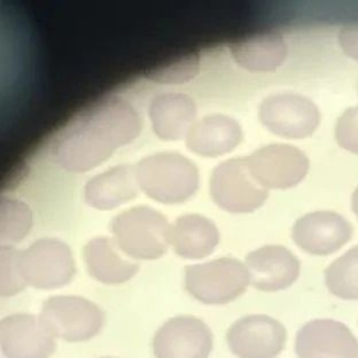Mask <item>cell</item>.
Here are the masks:
<instances>
[{"label": "cell", "mask_w": 358, "mask_h": 358, "mask_svg": "<svg viewBox=\"0 0 358 358\" xmlns=\"http://www.w3.org/2000/svg\"><path fill=\"white\" fill-rule=\"evenodd\" d=\"M103 358H110V357H103Z\"/></svg>", "instance_id": "7402d4cb"}, {"label": "cell", "mask_w": 358, "mask_h": 358, "mask_svg": "<svg viewBox=\"0 0 358 358\" xmlns=\"http://www.w3.org/2000/svg\"><path fill=\"white\" fill-rule=\"evenodd\" d=\"M261 117L268 130L292 139L310 136L320 122L316 106L303 96L293 94L275 96L266 100Z\"/></svg>", "instance_id": "30bf717a"}, {"label": "cell", "mask_w": 358, "mask_h": 358, "mask_svg": "<svg viewBox=\"0 0 358 358\" xmlns=\"http://www.w3.org/2000/svg\"><path fill=\"white\" fill-rule=\"evenodd\" d=\"M87 271L92 278L106 285H121L137 275L139 266L116 254L107 238H96L84 250Z\"/></svg>", "instance_id": "5bb4252c"}, {"label": "cell", "mask_w": 358, "mask_h": 358, "mask_svg": "<svg viewBox=\"0 0 358 358\" xmlns=\"http://www.w3.org/2000/svg\"><path fill=\"white\" fill-rule=\"evenodd\" d=\"M206 121L198 130L203 136H191V146L200 153L218 154L231 150L240 141V128L237 123L225 117H215Z\"/></svg>", "instance_id": "2e32d148"}, {"label": "cell", "mask_w": 358, "mask_h": 358, "mask_svg": "<svg viewBox=\"0 0 358 358\" xmlns=\"http://www.w3.org/2000/svg\"><path fill=\"white\" fill-rule=\"evenodd\" d=\"M19 266L27 285L38 289L64 287L76 273L71 248L55 239L38 240L19 252Z\"/></svg>", "instance_id": "3957f363"}, {"label": "cell", "mask_w": 358, "mask_h": 358, "mask_svg": "<svg viewBox=\"0 0 358 358\" xmlns=\"http://www.w3.org/2000/svg\"><path fill=\"white\" fill-rule=\"evenodd\" d=\"M287 339L284 324L263 313L240 318L227 333V347L238 358H277Z\"/></svg>", "instance_id": "5b68a950"}, {"label": "cell", "mask_w": 358, "mask_h": 358, "mask_svg": "<svg viewBox=\"0 0 358 358\" xmlns=\"http://www.w3.org/2000/svg\"><path fill=\"white\" fill-rule=\"evenodd\" d=\"M41 320L55 339L84 343L99 334L105 313L92 301L82 296H51L43 303Z\"/></svg>", "instance_id": "7a4b0ae2"}, {"label": "cell", "mask_w": 358, "mask_h": 358, "mask_svg": "<svg viewBox=\"0 0 358 358\" xmlns=\"http://www.w3.org/2000/svg\"><path fill=\"white\" fill-rule=\"evenodd\" d=\"M0 347L6 358H50L57 343L41 317L14 313L0 322Z\"/></svg>", "instance_id": "52a82bcc"}, {"label": "cell", "mask_w": 358, "mask_h": 358, "mask_svg": "<svg viewBox=\"0 0 358 358\" xmlns=\"http://www.w3.org/2000/svg\"><path fill=\"white\" fill-rule=\"evenodd\" d=\"M214 336L208 325L193 316L166 320L153 339L155 358H208Z\"/></svg>", "instance_id": "8992f818"}, {"label": "cell", "mask_w": 358, "mask_h": 358, "mask_svg": "<svg viewBox=\"0 0 358 358\" xmlns=\"http://www.w3.org/2000/svg\"><path fill=\"white\" fill-rule=\"evenodd\" d=\"M329 293L345 301H358V246L333 261L325 270Z\"/></svg>", "instance_id": "9a60e30c"}, {"label": "cell", "mask_w": 358, "mask_h": 358, "mask_svg": "<svg viewBox=\"0 0 358 358\" xmlns=\"http://www.w3.org/2000/svg\"><path fill=\"white\" fill-rule=\"evenodd\" d=\"M218 238L214 224L199 216L180 218L169 232V243L173 250L184 259H189L210 255L217 246Z\"/></svg>", "instance_id": "4fadbf2b"}, {"label": "cell", "mask_w": 358, "mask_h": 358, "mask_svg": "<svg viewBox=\"0 0 358 358\" xmlns=\"http://www.w3.org/2000/svg\"><path fill=\"white\" fill-rule=\"evenodd\" d=\"M340 43L350 57L358 60V27L357 28H347L340 36Z\"/></svg>", "instance_id": "ffe728a7"}, {"label": "cell", "mask_w": 358, "mask_h": 358, "mask_svg": "<svg viewBox=\"0 0 358 358\" xmlns=\"http://www.w3.org/2000/svg\"><path fill=\"white\" fill-rule=\"evenodd\" d=\"M284 55L286 57V44L282 39L275 38V36H266L243 44L237 57L247 67L268 71L279 66Z\"/></svg>", "instance_id": "e0dca14e"}, {"label": "cell", "mask_w": 358, "mask_h": 358, "mask_svg": "<svg viewBox=\"0 0 358 358\" xmlns=\"http://www.w3.org/2000/svg\"><path fill=\"white\" fill-rule=\"evenodd\" d=\"M19 266V252L13 247L3 246L0 252V295L10 298L27 287Z\"/></svg>", "instance_id": "ac0fdd59"}, {"label": "cell", "mask_w": 358, "mask_h": 358, "mask_svg": "<svg viewBox=\"0 0 358 358\" xmlns=\"http://www.w3.org/2000/svg\"><path fill=\"white\" fill-rule=\"evenodd\" d=\"M166 220L153 211L132 210L113 224L115 241L127 255L138 259H160L169 243Z\"/></svg>", "instance_id": "277c9868"}, {"label": "cell", "mask_w": 358, "mask_h": 358, "mask_svg": "<svg viewBox=\"0 0 358 358\" xmlns=\"http://www.w3.org/2000/svg\"><path fill=\"white\" fill-rule=\"evenodd\" d=\"M250 285L266 293L285 291L298 282L301 263L298 257L282 246H264L246 257Z\"/></svg>", "instance_id": "9c48e42d"}, {"label": "cell", "mask_w": 358, "mask_h": 358, "mask_svg": "<svg viewBox=\"0 0 358 358\" xmlns=\"http://www.w3.org/2000/svg\"><path fill=\"white\" fill-rule=\"evenodd\" d=\"M295 354L298 358H358V340L339 320H313L296 333Z\"/></svg>", "instance_id": "ba28073f"}, {"label": "cell", "mask_w": 358, "mask_h": 358, "mask_svg": "<svg viewBox=\"0 0 358 358\" xmlns=\"http://www.w3.org/2000/svg\"><path fill=\"white\" fill-rule=\"evenodd\" d=\"M336 137L343 148L358 153V108L350 109L340 119Z\"/></svg>", "instance_id": "d6986e66"}, {"label": "cell", "mask_w": 358, "mask_h": 358, "mask_svg": "<svg viewBox=\"0 0 358 358\" xmlns=\"http://www.w3.org/2000/svg\"><path fill=\"white\" fill-rule=\"evenodd\" d=\"M250 285L246 264L232 257H222L186 268V291L201 303H230L241 296Z\"/></svg>", "instance_id": "6da1fadb"}, {"label": "cell", "mask_w": 358, "mask_h": 358, "mask_svg": "<svg viewBox=\"0 0 358 358\" xmlns=\"http://www.w3.org/2000/svg\"><path fill=\"white\" fill-rule=\"evenodd\" d=\"M354 207H355V213L358 216V189L355 194V199H354Z\"/></svg>", "instance_id": "44dd1931"}, {"label": "cell", "mask_w": 358, "mask_h": 358, "mask_svg": "<svg viewBox=\"0 0 358 358\" xmlns=\"http://www.w3.org/2000/svg\"><path fill=\"white\" fill-rule=\"evenodd\" d=\"M248 169L261 184L271 187H289L303 178L308 161L300 150L292 146L275 145L256 152L250 159Z\"/></svg>", "instance_id": "7c38bea8"}, {"label": "cell", "mask_w": 358, "mask_h": 358, "mask_svg": "<svg viewBox=\"0 0 358 358\" xmlns=\"http://www.w3.org/2000/svg\"><path fill=\"white\" fill-rule=\"evenodd\" d=\"M352 227L334 213H315L301 218L293 227V240L306 253L327 256L343 248L352 238Z\"/></svg>", "instance_id": "8fae6325"}]
</instances>
